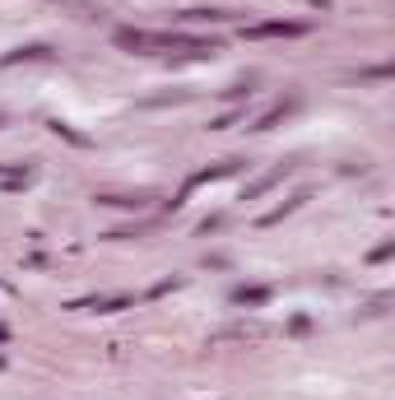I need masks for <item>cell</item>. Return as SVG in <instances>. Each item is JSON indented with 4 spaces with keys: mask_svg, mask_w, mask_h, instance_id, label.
Listing matches in <instances>:
<instances>
[{
    "mask_svg": "<svg viewBox=\"0 0 395 400\" xmlns=\"http://www.w3.org/2000/svg\"><path fill=\"white\" fill-rule=\"evenodd\" d=\"M47 126H51L56 135H65V140H70V144H89V140L79 135V131H70V126H65V122H47Z\"/></svg>",
    "mask_w": 395,
    "mask_h": 400,
    "instance_id": "obj_14",
    "label": "cell"
},
{
    "mask_svg": "<svg viewBox=\"0 0 395 400\" xmlns=\"http://www.w3.org/2000/svg\"><path fill=\"white\" fill-rule=\"evenodd\" d=\"M307 24L303 19H270V24H246L242 38H303Z\"/></svg>",
    "mask_w": 395,
    "mask_h": 400,
    "instance_id": "obj_3",
    "label": "cell"
},
{
    "mask_svg": "<svg viewBox=\"0 0 395 400\" xmlns=\"http://www.w3.org/2000/svg\"><path fill=\"white\" fill-rule=\"evenodd\" d=\"M242 117H246V108H233V112H224V117L214 122V131H228V126H237Z\"/></svg>",
    "mask_w": 395,
    "mask_h": 400,
    "instance_id": "obj_13",
    "label": "cell"
},
{
    "mask_svg": "<svg viewBox=\"0 0 395 400\" xmlns=\"http://www.w3.org/2000/svg\"><path fill=\"white\" fill-rule=\"evenodd\" d=\"M303 200H312V196H307V191H298V196H289L284 205H279V210H270V215H260V228H274V224H279L284 215H293V210H298Z\"/></svg>",
    "mask_w": 395,
    "mask_h": 400,
    "instance_id": "obj_9",
    "label": "cell"
},
{
    "mask_svg": "<svg viewBox=\"0 0 395 400\" xmlns=\"http://www.w3.org/2000/svg\"><path fill=\"white\" fill-rule=\"evenodd\" d=\"M391 251H395V242H381L377 251H372V261H391Z\"/></svg>",
    "mask_w": 395,
    "mask_h": 400,
    "instance_id": "obj_15",
    "label": "cell"
},
{
    "mask_svg": "<svg viewBox=\"0 0 395 400\" xmlns=\"http://www.w3.org/2000/svg\"><path fill=\"white\" fill-rule=\"evenodd\" d=\"M0 126H5V117H0Z\"/></svg>",
    "mask_w": 395,
    "mask_h": 400,
    "instance_id": "obj_17",
    "label": "cell"
},
{
    "mask_svg": "<svg viewBox=\"0 0 395 400\" xmlns=\"http://www.w3.org/2000/svg\"><path fill=\"white\" fill-rule=\"evenodd\" d=\"M0 344H5V326H0Z\"/></svg>",
    "mask_w": 395,
    "mask_h": 400,
    "instance_id": "obj_16",
    "label": "cell"
},
{
    "mask_svg": "<svg viewBox=\"0 0 395 400\" xmlns=\"http://www.w3.org/2000/svg\"><path fill=\"white\" fill-rule=\"evenodd\" d=\"M289 112H293V98H279L274 108H265V112L256 117V126H251V131H270V126H279L284 117H289Z\"/></svg>",
    "mask_w": 395,
    "mask_h": 400,
    "instance_id": "obj_8",
    "label": "cell"
},
{
    "mask_svg": "<svg viewBox=\"0 0 395 400\" xmlns=\"http://www.w3.org/2000/svg\"><path fill=\"white\" fill-rule=\"evenodd\" d=\"M112 42L131 51V56H153V51H172V65L182 61H210L219 42L214 38H196V33H149V28H117L112 33Z\"/></svg>",
    "mask_w": 395,
    "mask_h": 400,
    "instance_id": "obj_1",
    "label": "cell"
},
{
    "mask_svg": "<svg viewBox=\"0 0 395 400\" xmlns=\"http://www.w3.org/2000/svg\"><path fill=\"white\" fill-rule=\"evenodd\" d=\"M98 205H112V210H144V196H98Z\"/></svg>",
    "mask_w": 395,
    "mask_h": 400,
    "instance_id": "obj_11",
    "label": "cell"
},
{
    "mask_svg": "<svg viewBox=\"0 0 395 400\" xmlns=\"http://www.w3.org/2000/svg\"><path fill=\"white\" fill-rule=\"evenodd\" d=\"M177 24H233V10H182L177 15Z\"/></svg>",
    "mask_w": 395,
    "mask_h": 400,
    "instance_id": "obj_7",
    "label": "cell"
},
{
    "mask_svg": "<svg viewBox=\"0 0 395 400\" xmlns=\"http://www.w3.org/2000/svg\"><path fill=\"white\" fill-rule=\"evenodd\" d=\"M246 163L242 158H228V163H214V168H200V172H191V182H186V191H196V186H205V182H224V177H233V172H242ZM182 191V196H186ZM182 196L172 200V205H182Z\"/></svg>",
    "mask_w": 395,
    "mask_h": 400,
    "instance_id": "obj_4",
    "label": "cell"
},
{
    "mask_svg": "<svg viewBox=\"0 0 395 400\" xmlns=\"http://www.w3.org/2000/svg\"><path fill=\"white\" fill-rule=\"evenodd\" d=\"M233 303H242V308H260V303H270V289H265V284H251V289H237L233 293Z\"/></svg>",
    "mask_w": 395,
    "mask_h": 400,
    "instance_id": "obj_10",
    "label": "cell"
},
{
    "mask_svg": "<svg viewBox=\"0 0 395 400\" xmlns=\"http://www.w3.org/2000/svg\"><path fill=\"white\" fill-rule=\"evenodd\" d=\"M251 93H256V79H237V84L224 89V98H228V103H242V98H251Z\"/></svg>",
    "mask_w": 395,
    "mask_h": 400,
    "instance_id": "obj_12",
    "label": "cell"
},
{
    "mask_svg": "<svg viewBox=\"0 0 395 400\" xmlns=\"http://www.w3.org/2000/svg\"><path fill=\"white\" fill-rule=\"evenodd\" d=\"M135 308V298L131 293H93V298H75L70 312H126Z\"/></svg>",
    "mask_w": 395,
    "mask_h": 400,
    "instance_id": "obj_2",
    "label": "cell"
},
{
    "mask_svg": "<svg viewBox=\"0 0 395 400\" xmlns=\"http://www.w3.org/2000/svg\"><path fill=\"white\" fill-rule=\"evenodd\" d=\"M293 168H298V163H279V168H270V172H265V177H260L256 186H246V196H242V200H256V196H265V191H270V186H279V182H284V177H289Z\"/></svg>",
    "mask_w": 395,
    "mask_h": 400,
    "instance_id": "obj_6",
    "label": "cell"
},
{
    "mask_svg": "<svg viewBox=\"0 0 395 400\" xmlns=\"http://www.w3.org/2000/svg\"><path fill=\"white\" fill-rule=\"evenodd\" d=\"M56 51L47 42H28V47H15V51H5L0 56V70H10V65H33V61H51Z\"/></svg>",
    "mask_w": 395,
    "mask_h": 400,
    "instance_id": "obj_5",
    "label": "cell"
}]
</instances>
